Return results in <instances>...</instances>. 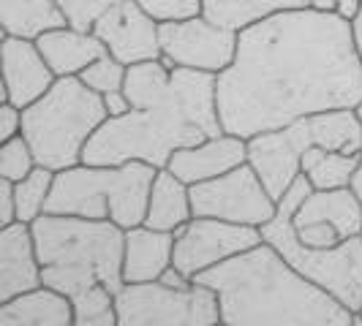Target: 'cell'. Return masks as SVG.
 I'll return each mask as SVG.
<instances>
[{"label":"cell","mask_w":362,"mask_h":326,"mask_svg":"<svg viewBox=\"0 0 362 326\" xmlns=\"http://www.w3.org/2000/svg\"><path fill=\"white\" fill-rule=\"evenodd\" d=\"M202 14L223 28L243 30L254 22L281 14V11H297V8H325L332 11L335 0H202Z\"/></svg>","instance_id":"21"},{"label":"cell","mask_w":362,"mask_h":326,"mask_svg":"<svg viewBox=\"0 0 362 326\" xmlns=\"http://www.w3.org/2000/svg\"><path fill=\"white\" fill-rule=\"evenodd\" d=\"M156 171L158 169L145 161H126L112 166L79 163L71 169L54 171L47 212L115 220L123 229L142 226L147 217V201Z\"/></svg>","instance_id":"6"},{"label":"cell","mask_w":362,"mask_h":326,"mask_svg":"<svg viewBox=\"0 0 362 326\" xmlns=\"http://www.w3.org/2000/svg\"><path fill=\"white\" fill-rule=\"evenodd\" d=\"M191 207L199 217H218L262 229L278 212V199L267 191L254 166L243 163L221 177L191 185Z\"/></svg>","instance_id":"10"},{"label":"cell","mask_w":362,"mask_h":326,"mask_svg":"<svg viewBox=\"0 0 362 326\" xmlns=\"http://www.w3.org/2000/svg\"><path fill=\"white\" fill-rule=\"evenodd\" d=\"M175 261V231H161L150 226L126 229V255H123V280L150 283L158 280L163 270Z\"/></svg>","instance_id":"18"},{"label":"cell","mask_w":362,"mask_h":326,"mask_svg":"<svg viewBox=\"0 0 362 326\" xmlns=\"http://www.w3.org/2000/svg\"><path fill=\"white\" fill-rule=\"evenodd\" d=\"M332 11H335L338 17L349 19V22L354 25V19L360 17V11H362V0H335Z\"/></svg>","instance_id":"34"},{"label":"cell","mask_w":362,"mask_h":326,"mask_svg":"<svg viewBox=\"0 0 362 326\" xmlns=\"http://www.w3.org/2000/svg\"><path fill=\"white\" fill-rule=\"evenodd\" d=\"M153 19L169 22V19H188L202 14V0H136Z\"/></svg>","instance_id":"30"},{"label":"cell","mask_w":362,"mask_h":326,"mask_svg":"<svg viewBox=\"0 0 362 326\" xmlns=\"http://www.w3.org/2000/svg\"><path fill=\"white\" fill-rule=\"evenodd\" d=\"M351 188H354V193H357V196H360V201H362V161H360L357 174H354V180H351Z\"/></svg>","instance_id":"35"},{"label":"cell","mask_w":362,"mask_h":326,"mask_svg":"<svg viewBox=\"0 0 362 326\" xmlns=\"http://www.w3.org/2000/svg\"><path fill=\"white\" fill-rule=\"evenodd\" d=\"M57 3L69 19V25L79 28V30H93L95 19L104 11H109L112 6H117L120 0H57Z\"/></svg>","instance_id":"29"},{"label":"cell","mask_w":362,"mask_h":326,"mask_svg":"<svg viewBox=\"0 0 362 326\" xmlns=\"http://www.w3.org/2000/svg\"><path fill=\"white\" fill-rule=\"evenodd\" d=\"M107 117L101 92L90 90L79 76H57L36 104L22 109V136L38 166L63 171L82 163L85 147Z\"/></svg>","instance_id":"5"},{"label":"cell","mask_w":362,"mask_h":326,"mask_svg":"<svg viewBox=\"0 0 362 326\" xmlns=\"http://www.w3.org/2000/svg\"><path fill=\"white\" fill-rule=\"evenodd\" d=\"M360 101L354 25L325 8L281 11L243 28L235 63L218 73L221 126L243 139Z\"/></svg>","instance_id":"1"},{"label":"cell","mask_w":362,"mask_h":326,"mask_svg":"<svg viewBox=\"0 0 362 326\" xmlns=\"http://www.w3.org/2000/svg\"><path fill=\"white\" fill-rule=\"evenodd\" d=\"M259 242H264L259 226L194 215L185 226L175 231V261L172 264L194 280L199 272L245 253Z\"/></svg>","instance_id":"12"},{"label":"cell","mask_w":362,"mask_h":326,"mask_svg":"<svg viewBox=\"0 0 362 326\" xmlns=\"http://www.w3.org/2000/svg\"><path fill=\"white\" fill-rule=\"evenodd\" d=\"M354 38H357V47H362V11L360 17L354 19Z\"/></svg>","instance_id":"36"},{"label":"cell","mask_w":362,"mask_h":326,"mask_svg":"<svg viewBox=\"0 0 362 326\" xmlns=\"http://www.w3.org/2000/svg\"><path fill=\"white\" fill-rule=\"evenodd\" d=\"M310 147L338 152H362V123L354 109H329L305 114L289 126L264 131L248 139V163L275 199H284L294 180L303 174V155Z\"/></svg>","instance_id":"7"},{"label":"cell","mask_w":362,"mask_h":326,"mask_svg":"<svg viewBox=\"0 0 362 326\" xmlns=\"http://www.w3.org/2000/svg\"><path fill=\"white\" fill-rule=\"evenodd\" d=\"M158 28L161 22L150 17L136 0H120L95 19L93 33L107 44L109 54H115L120 63L136 66L161 57Z\"/></svg>","instance_id":"13"},{"label":"cell","mask_w":362,"mask_h":326,"mask_svg":"<svg viewBox=\"0 0 362 326\" xmlns=\"http://www.w3.org/2000/svg\"><path fill=\"white\" fill-rule=\"evenodd\" d=\"M54 171L47 166H36L25 180L14 182V196H17V220L33 223L36 217L47 212V201L52 193Z\"/></svg>","instance_id":"26"},{"label":"cell","mask_w":362,"mask_h":326,"mask_svg":"<svg viewBox=\"0 0 362 326\" xmlns=\"http://www.w3.org/2000/svg\"><path fill=\"white\" fill-rule=\"evenodd\" d=\"M3 36H19L36 41L41 33L69 25L57 0H0Z\"/></svg>","instance_id":"23"},{"label":"cell","mask_w":362,"mask_h":326,"mask_svg":"<svg viewBox=\"0 0 362 326\" xmlns=\"http://www.w3.org/2000/svg\"><path fill=\"white\" fill-rule=\"evenodd\" d=\"M294 223H327L349 239L362 234V201L351 185L332 191H310L300 201Z\"/></svg>","instance_id":"20"},{"label":"cell","mask_w":362,"mask_h":326,"mask_svg":"<svg viewBox=\"0 0 362 326\" xmlns=\"http://www.w3.org/2000/svg\"><path fill=\"white\" fill-rule=\"evenodd\" d=\"M161 60L169 68L221 73L235 63L240 30L223 28L204 14L188 19H169L158 28Z\"/></svg>","instance_id":"11"},{"label":"cell","mask_w":362,"mask_h":326,"mask_svg":"<svg viewBox=\"0 0 362 326\" xmlns=\"http://www.w3.org/2000/svg\"><path fill=\"white\" fill-rule=\"evenodd\" d=\"M36 44L54 76H79L90 63L109 52L107 44L93 30H79L74 25H63L41 33Z\"/></svg>","instance_id":"17"},{"label":"cell","mask_w":362,"mask_h":326,"mask_svg":"<svg viewBox=\"0 0 362 326\" xmlns=\"http://www.w3.org/2000/svg\"><path fill=\"white\" fill-rule=\"evenodd\" d=\"M243 163H248V139L223 131V133L210 136L199 145L177 150L169 158L166 169L175 171L182 182L197 185V182L221 177Z\"/></svg>","instance_id":"15"},{"label":"cell","mask_w":362,"mask_h":326,"mask_svg":"<svg viewBox=\"0 0 362 326\" xmlns=\"http://www.w3.org/2000/svg\"><path fill=\"white\" fill-rule=\"evenodd\" d=\"M194 280L218 294L226 326H360L357 313L300 274L270 242H259Z\"/></svg>","instance_id":"3"},{"label":"cell","mask_w":362,"mask_h":326,"mask_svg":"<svg viewBox=\"0 0 362 326\" xmlns=\"http://www.w3.org/2000/svg\"><path fill=\"white\" fill-rule=\"evenodd\" d=\"M131 109L93 133L82 163L112 166L145 161L163 169L169 158L223 133L218 114V73L169 68L161 57L128 66Z\"/></svg>","instance_id":"2"},{"label":"cell","mask_w":362,"mask_h":326,"mask_svg":"<svg viewBox=\"0 0 362 326\" xmlns=\"http://www.w3.org/2000/svg\"><path fill=\"white\" fill-rule=\"evenodd\" d=\"M17 223V196H14V182L0 177V229Z\"/></svg>","instance_id":"32"},{"label":"cell","mask_w":362,"mask_h":326,"mask_svg":"<svg viewBox=\"0 0 362 326\" xmlns=\"http://www.w3.org/2000/svg\"><path fill=\"white\" fill-rule=\"evenodd\" d=\"M310 182L305 174H300L294 185L284 193V199H278V212L270 223L262 226L264 242H270L272 248H278V253L289 261L300 274H305L310 283L322 286L329 291L341 305L360 313L362 310V234L349 236L335 248L325 250H313L305 248L297 231H294V212L300 207V201L308 196Z\"/></svg>","instance_id":"8"},{"label":"cell","mask_w":362,"mask_h":326,"mask_svg":"<svg viewBox=\"0 0 362 326\" xmlns=\"http://www.w3.org/2000/svg\"><path fill=\"white\" fill-rule=\"evenodd\" d=\"M74 302L69 294L38 286L8 302H0V326H71Z\"/></svg>","instance_id":"19"},{"label":"cell","mask_w":362,"mask_h":326,"mask_svg":"<svg viewBox=\"0 0 362 326\" xmlns=\"http://www.w3.org/2000/svg\"><path fill=\"white\" fill-rule=\"evenodd\" d=\"M76 326H120L117 321V294L107 286H90L71 296Z\"/></svg>","instance_id":"25"},{"label":"cell","mask_w":362,"mask_h":326,"mask_svg":"<svg viewBox=\"0 0 362 326\" xmlns=\"http://www.w3.org/2000/svg\"><path fill=\"white\" fill-rule=\"evenodd\" d=\"M362 152H338L327 147H310L303 155V174L308 177L313 191H332V188H346L351 185L357 169H360Z\"/></svg>","instance_id":"24"},{"label":"cell","mask_w":362,"mask_h":326,"mask_svg":"<svg viewBox=\"0 0 362 326\" xmlns=\"http://www.w3.org/2000/svg\"><path fill=\"white\" fill-rule=\"evenodd\" d=\"M357 315H360V326H362V310H360V313H357Z\"/></svg>","instance_id":"37"},{"label":"cell","mask_w":362,"mask_h":326,"mask_svg":"<svg viewBox=\"0 0 362 326\" xmlns=\"http://www.w3.org/2000/svg\"><path fill=\"white\" fill-rule=\"evenodd\" d=\"M30 229L44 286H52L69 296H76L79 291L98 283L115 294L126 286V229L115 220L44 212L30 223Z\"/></svg>","instance_id":"4"},{"label":"cell","mask_w":362,"mask_h":326,"mask_svg":"<svg viewBox=\"0 0 362 326\" xmlns=\"http://www.w3.org/2000/svg\"><path fill=\"white\" fill-rule=\"evenodd\" d=\"M126 76H128V66L120 63L115 54H109V52L104 54V57H98L95 63H90L85 71L79 73V79H82L90 90L101 92V95L123 90V87H126Z\"/></svg>","instance_id":"27"},{"label":"cell","mask_w":362,"mask_h":326,"mask_svg":"<svg viewBox=\"0 0 362 326\" xmlns=\"http://www.w3.org/2000/svg\"><path fill=\"white\" fill-rule=\"evenodd\" d=\"M22 133V109L11 101H3L0 107V142H8Z\"/></svg>","instance_id":"31"},{"label":"cell","mask_w":362,"mask_h":326,"mask_svg":"<svg viewBox=\"0 0 362 326\" xmlns=\"http://www.w3.org/2000/svg\"><path fill=\"white\" fill-rule=\"evenodd\" d=\"M54 71L33 38L3 36V87L0 101L28 109L54 85Z\"/></svg>","instance_id":"14"},{"label":"cell","mask_w":362,"mask_h":326,"mask_svg":"<svg viewBox=\"0 0 362 326\" xmlns=\"http://www.w3.org/2000/svg\"><path fill=\"white\" fill-rule=\"evenodd\" d=\"M104 104H107V114L109 117H120L131 109V101H128L126 90H115L104 95Z\"/></svg>","instance_id":"33"},{"label":"cell","mask_w":362,"mask_h":326,"mask_svg":"<svg viewBox=\"0 0 362 326\" xmlns=\"http://www.w3.org/2000/svg\"><path fill=\"white\" fill-rule=\"evenodd\" d=\"M120 326H216L221 324L218 294L194 280L191 286H166L161 280L126 283L117 291Z\"/></svg>","instance_id":"9"},{"label":"cell","mask_w":362,"mask_h":326,"mask_svg":"<svg viewBox=\"0 0 362 326\" xmlns=\"http://www.w3.org/2000/svg\"><path fill=\"white\" fill-rule=\"evenodd\" d=\"M36 166V155H33V150H30L28 139L22 133L8 139V142H3V147H0V177L3 180H25Z\"/></svg>","instance_id":"28"},{"label":"cell","mask_w":362,"mask_h":326,"mask_svg":"<svg viewBox=\"0 0 362 326\" xmlns=\"http://www.w3.org/2000/svg\"><path fill=\"white\" fill-rule=\"evenodd\" d=\"M194 217L191 207V185L182 182L175 171L166 166L156 171V180L150 188V201H147L145 226L161 229V231H177Z\"/></svg>","instance_id":"22"},{"label":"cell","mask_w":362,"mask_h":326,"mask_svg":"<svg viewBox=\"0 0 362 326\" xmlns=\"http://www.w3.org/2000/svg\"><path fill=\"white\" fill-rule=\"evenodd\" d=\"M44 286L41 261L30 223H11L0 229V302Z\"/></svg>","instance_id":"16"},{"label":"cell","mask_w":362,"mask_h":326,"mask_svg":"<svg viewBox=\"0 0 362 326\" xmlns=\"http://www.w3.org/2000/svg\"><path fill=\"white\" fill-rule=\"evenodd\" d=\"M360 54H362V47H360Z\"/></svg>","instance_id":"38"}]
</instances>
